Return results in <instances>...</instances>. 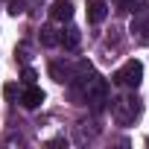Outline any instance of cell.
Here are the masks:
<instances>
[{
	"mask_svg": "<svg viewBox=\"0 0 149 149\" xmlns=\"http://www.w3.org/2000/svg\"><path fill=\"white\" fill-rule=\"evenodd\" d=\"M32 79H35V70L26 67V70H24V82H32Z\"/></svg>",
	"mask_w": 149,
	"mask_h": 149,
	"instance_id": "8",
	"label": "cell"
},
{
	"mask_svg": "<svg viewBox=\"0 0 149 149\" xmlns=\"http://www.w3.org/2000/svg\"><path fill=\"white\" fill-rule=\"evenodd\" d=\"M58 41H61V44H64L67 50H73V47L79 44V29H67V32H64V35H61Z\"/></svg>",
	"mask_w": 149,
	"mask_h": 149,
	"instance_id": "5",
	"label": "cell"
},
{
	"mask_svg": "<svg viewBox=\"0 0 149 149\" xmlns=\"http://www.w3.org/2000/svg\"><path fill=\"white\" fill-rule=\"evenodd\" d=\"M24 12V0H9V15H21Z\"/></svg>",
	"mask_w": 149,
	"mask_h": 149,
	"instance_id": "7",
	"label": "cell"
},
{
	"mask_svg": "<svg viewBox=\"0 0 149 149\" xmlns=\"http://www.w3.org/2000/svg\"><path fill=\"white\" fill-rule=\"evenodd\" d=\"M105 15H108L105 0H88V21H91V24H102Z\"/></svg>",
	"mask_w": 149,
	"mask_h": 149,
	"instance_id": "3",
	"label": "cell"
},
{
	"mask_svg": "<svg viewBox=\"0 0 149 149\" xmlns=\"http://www.w3.org/2000/svg\"><path fill=\"white\" fill-rule=\"evenodd\" d=\"M50 18L53 21H70L73 18V3L70 0H53V6H50Z\"/></svg>",
	"mask_w": 149,
	"mask_h": 149,
	"instance_id": "2",
	"label": "cell"
},
{
	"mask_svg": "<svg viewBox=\"0 0 149 149\" xmlns=\"http://www.w3.org/2000/svg\"><path fill=\"white\" fill-rule=\"evenodd\" d=\"M140 79H143V64H140L137 58H129V61L114 73V82H117V85H126V88H137Z\"/></svg>",
	"mask_w": 149,
	"mask_h": 149,
	"instance_id": "1",
	"label": "cell"
},
{
	"mask_svg": "<svg viewBox=\"0 0 149 149\" xmlns=\"http://www.w3.org/2000/svg\"><path fill=\"white\" fill-rule=\"evenodd\" d=\"M21 102H24V108H38V105L44 102V91H41V88H35V85H29V88L24 91Z\"/></svg>",
	"mask_w": 149,
	"mask_h": 149,
	"instance_id": "4",
	"label": "cell"
},
{
	"mask_svg": "<svg viewBox=\"0 0 149 149\" xmlns=\"http://www.w3.org/2000/svg\"><path fill=\"white\" fill-rule=\"evenodd\" d=\"M41 44H44V47H56V44H58V35H56V29L44 26V29H41Z\"/></svg>",
	"mask_w": 149,
	"mask_h": 149,
	"instance_id": "6",
	"label": "cell"
}]
</instances>
